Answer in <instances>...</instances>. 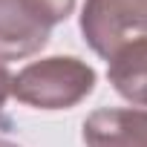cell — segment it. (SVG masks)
<instances>
[{"label":"cell","mask_w":147,"mask_h":147,"mask_svg":"<svg viewBox=\"0 0 147 147\" xmlns=\"http://www.w3.org/2000/svg\"><path fill=\"white\" fill-rule=\"evenodd\" d=\"M95 90V69L75 55L32 61L12 75V95L35 110H72Z\"/></svg>","instance_id":"cell-1"},{"label":"cell","mask_w":147,"mask_h":147,"mask_svg":"<svg viewBox=\"0 0 147 147\" xmlns=\"http://www.w3.org/2000/svg\"><path fill=\"white\" fill-rule=\"evenodd\" d=\"M81 35L95 55L110 58L121 43L147 35V0H87Z\"/></svg>","instance_id":"cell-2"},{"label":"cell","mask_w":147,"mask_h":147,"mask_svg":"<svg viewBox=\"0 0 147 147\" xmlns=\"http://www.w3.org/2000/svg\"><path fill=\"white\" fill-rule=\"evenodd\" d=\"M46 43L49 26L23 6V0H0V63L32 58Z\"/></svg>","instance_id":"cell-3"},{"label":"cell","mask_w":147,"mask_h":147,"mask_svg":"<svg viewBox=\"0 0 147 147\" xmlns=\"http://www.w3.org/2000/svg\"><path fill=\"white\" fill-rule=\"evenodd\" d=\"M87 147H147V110L101 107L84 121Z\"/></svg>","instance_id":"cell-4"},{"label":"cell","mask_w":147,"mask_h":147,"mask_svg":"<svg viewBox=\"0 0 147 147\" xmlns=\"http://www.w3.org/2000/svg\"><path fill=\"white\" fill-rule=\"evenodd\" d=\"M107 78L124 101L147 107V35L121 43L107 58Z\"/></svg>","instance_id":"cell-5"},{"label":"cell","mask_w":147,"mask_h":147,"mask_svg":"<svg viewBox=\"0 0 147 147\" xmlns=\"http://www.w3.org/2000/svg\"><path fill=\"white\" fill-rule=\"evenodd\" d=\"M23 6L52 29L55 23H63V20L72 15L75 0H23Z\"/></svg>","instance_id":"cell-6"},{"label":"cell","mask_w":147,"mask_h":147,"mask_svg":"<svg viewBox=\"0 0 147 147\" xmlns=\"http://www.w3.org/2000/svg\"><path fill=\"white\" fill-rule=\"evenodd\" d=\"M9 95H12V75H9V69L0 63V113H3Z\"/></svg>","instance_id":"cell-7"},{"label":"cell","mask_w":147,"mask_h":147,"mask_svg":"<svg viewBox=\"0 0 147 147\" xmlns=\"http://www.w3.org/2000/svg\"><path fill=\"white\" fill-rule=\"evenodd\" d=\"M0 147H20V144H15V141H6V138H0Z\"/></svg>","instance_id":"cell-8"}]
</instances>
